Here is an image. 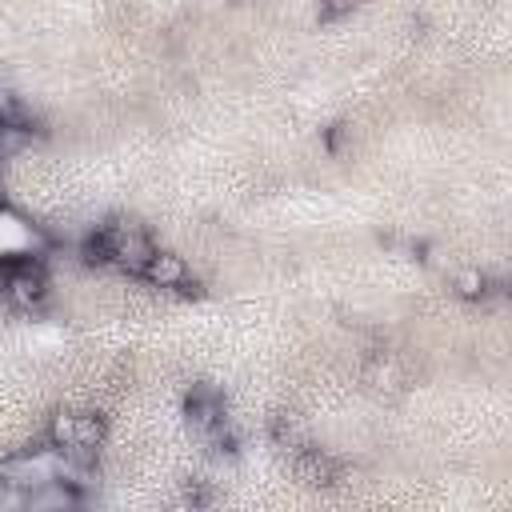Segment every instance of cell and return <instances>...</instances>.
Here are the masks:
<instances>
[{"mask_svg":"<svg viewBox=\"0 0 512 512\" xmlns=\"http://www.w3.org/2000/svg\"><path fill=\"white\" fill-rule=\"evenodd\" d=\"M100 232L108 240V264L120 268V272H128V276H140V268L156 252L152 240L144 236V228H136L128 220H116V224H100Z\"/></svg>","mask_w":512,"mask_h":512,"instance_id":"cell-1","label":"cell"},{"mask_svg":"<svg viewBox=\"0 0 512 512\" xmlns=\"http://www.w3.org/2000/svg\"><path fill=\"white\" fill-rule=\"evenodd\" d=\"M4 296L16 308H28L32 312V308H40L48 300V280H44V272L32 260H20V264H12L4 272Z\"/></svg>","mask_w":512,"mask_h":512,"instance_id":"cell-2","label":"cell"},{"mask_svg":"<svg viewBox=\"0 0 512 512\" xmlns=\"http://www.w3.org/2000/svg\"><path fill=\"white\" fill-rule=\"evenodd\" d=\"M140 276L152 284V288H184L188 284V264L180 252H168V248H156L148 256V264L140 268Z\"/></svg>","mask_w":512,"mask_h":512,"instance_id":"cell-3","label":"cell"},{"mask_svg":"<svg viewBox=\"0 0 512 512\" xmlns=\"http://www.w3.org/2000/svg\"><path fill=\"white\" fill-rule=\"evenodd\" d=\"M184 412H188L192 428H196L200 436H208V432L224 420V400H220L216 388H192L188 400H184Z\"/></svg>","mask_w":512,"mask_h":512,"instance_id":"cell-4","label":"cell"},{"mask_svg":"<svg viewBox=\"0 0 512 512\" xmlns=\"http://www.w3.org/2000/svg\"><path fill=\"white\" fill-rule=\"evenodd\" d=\"M296 476L304 480V484H332L336 480V464L324 456V452H316V448H300L296 452Z\"/></svg>","mask_w":512,"mask_h":512,"instance_id":"cell-5","label":"cell"},{"mask_svg":"<svg viewBox=\"0 0 512 512\" xmlns=\"http://www.w3.org/2000/svg\"><path fill=\"white\" fill-rule=\"evenodd\" d=\"M108 436V424L100 412H72V444H84V448H100Z\"/></svg>","mask_w":512,"mask_h":512,"instance_id":"cell-6","label":"cell"},{"mask_svg":"<svg viewBox=\"0 0 512 512\" xmlns=\"http://www.w3.org/2000/svg\"><path fill=\"white\" fill-rule=\"evenodd\" d=\"M272 440H276L280 448H288V452H300V448L308 444V436H304V424H300L292 412H280V416H272Z\"/></svg>","mask_w":512,"mask_h":512,"instance_id":"cell-7","label":"cell"},{"mask_svg":"<svg viewBox=\"0 0 512 512\" xmlns=\"http://www.w3.org/2000/svg\"><path fill=\"white\" fill-rule=\"evenodd\" d=\"M28 144H32V128H24V120H0V160H12Z\"/></svg>","mask_w":512,"mask_h":512,"instance_id":"cell-8","label":"cell"},{"mask_svg":"<svg viewBox=\"0 0 512 512\" xmlns=\"http://www.w3.org/2000/svg\"><path fill=\"white\" fill-rule=\"evenodd\" d=\"M456 292H460L464 300H480V296L488 292V276H484L480 268H460V272H456Z\"/></svg>","mask_w":512,"mask_h":512,"instance_id":"cell-9","label":"cell"},{"mask_svg":"<svg viewBox=\"0 0 512 512\" xmlns=\"http://www.w3.org/2000/svg\"><path fill=\"white\" fill-rule=\"evenodd\" d=\"M48 444H52V448L72 444V412H56V416H52V424H48Z\"/></svg>","mask_w":512,"mask_h":512,"instance_id":"cell-10","label":"cell"}]
</instances>
